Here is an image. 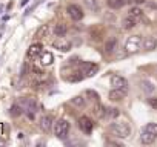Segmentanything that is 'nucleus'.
<instances>
[{"label": "nucleus", "instance_id": "28", "mask_svg": "<svg viewBox=\"0 0 157 147\" xmlns=\"http://www.w3.org/2000/svg\"><path fill=\"white\" fill-rule=\"evenodd\" d=\"M23 110H25V109H23L20 104H14V106L11 107V115H13V117H20V115L23 113Z\"/></svg>", "mask_w": 157, "mask_h": 147}, {"label": "nucleus", "instance_id": "18", "mask_svg": "<svg viewBox=\"0 0 157 147\" xmlns=\"http://www.w3.org/2000/svg\"><path fill=\"white\" fill-rule=\"evenodd\" d=\"M71 104H74L75 107H85L86 106V98L83 95H77V97L71 98Z\"/></svg>", "mask_w": 157, "mask_h": 147}, {"label": "nucleus", "instance_id": "31", "mask_svg": "<svg viewBox=\"0 0 157 147\" xmlns=\"http://www.w3.org/2000/svg\"><path fill=\"white\" fill-rule=\"evenodd\" d=\"M128 3H136V5H139V3H145L146 0H126Z\"/></svg>", "mask_w": 157, "mask_h": 147}, {"label": "nucleus", "instance_id": "29", "mask_svg": "<svg viewBox=\"0 0 157 147\" xmlns=\"http://www.w3.org/2000/svg\"><path fill=\"white\" fill-rule=\"evenodd\" d=\"M145 130H148V132H151V133L157 135V124H155V123H149V124H146V126H145Z\"/></svg>", "mask_w": 157, "mask_h": 147}, {"label": "nucleus", "instance_id": "7", "mask_svg": "<svg viewBox=\"0 0 157 147\" xmlns=\"http://www.w3.org/2000/svg\"><path fill=\"white\" fill-rule=\"evenodd\" d=\"M78 127H80V130L83 133H91L93 129H94V123L88 117H80V120H78Z\"/></svg>", "mask_w": 157, "mask_h": 147}, {"label": "nucleus", "instance_id": "17", "mask_svg": "<svg viewBox=\"0 0 157 147\" xmlns=\"http://www.w3.org/2000/svg\"><path fill=\"white\" fill-rule=\"evenodd\" d=\"M128 16H129V17H132V19H136V20L139 22V20L143 17V11H142L139 6H132V8H129Z\"/></svg>", "mask_w": 157, "mask_h": 147}, {"label": "nucleus", "instance_id": "11", "mask_svg": "<svg viewBox=\"0 0 157 147\" xmlns=\"http://www.w3.org/2000/svg\"><path fill=\"white\" fill-rule=\"evenodd\" d=\"M54 48H56V49H59V51L66 52V51H69V49H71V43H69L68 40H65L63 37H59V40H56V41H54Z\"/></svg>", "mask_w": 157, "mask_h": 147}, {"label": "nucleus", "instance_id": "4", "mask_svg": "<svg viewBox=\"0 0 157 147\" xmlns=\"http://www.w3.org/2000/svg\"><path fill=\"white\" fill-rule=\"evenodd\" d=\"M140 46H143V41H142V37L140 35H132L126 40V45H125V49L126 52L129 54H134L140 49Z\"/></svg>", "mask_w": 157, "mask_h": 147}, {"label": "nucleus", "instance_id": "13", "mask_svg": "<svg viewBox=\"0 0 157 147\" xmlns=\"http://www.w3.org/2000/svg\"><path fill=\"white\" fill-rule=\"evenodd\" d=\"M155 138H157V135H154V133H151V132H148V130H145V129H143V132H142V135H140L142 144H152V142L155 141Z\"/></svg>", "mask_w": 157, "mask_h": 147}, {"label": "nucleus", "instance_id": "16", "mask_svg": "<svg viewBox=\"0 0 157 147\" xmlns=\"http://www.w3.org/2000/svg\"><path fill=\"white\" fill-rule=\"evenodd\" d=\"M54 34H56V37H65L68 34V26L65 23H57L54 26Z\"/></svg>", "mask_w": 157, "mask_h": 147}, {"label": "nucleus", "instance_id": "26", "mask_svg": "<svg viewBox=\"0 0 157 147\" xmlns=\"http://www.w3.org/2000/svg\"><path fill=\"white\" fill-rule=\"evenodd\" d=\"M85 97H88V100H90V101H94V103L100 101V97H99V94H97L96 91H91V89L85 92Z\"/></svg>", "mask_w": 157, "mask_h": 147}, {"label": "nucleus", "instance_id": "3", "mask_svg": "<svg viewBox=\"0 0 157 147\" xmlns=\"http://www.w3.org/2000/svg\"><path fill=\"white\" fill-rule=\"evenodd\" d=\"M78 70H80L85 77H94L99 70V64L91 63V61H78Z\"/></svg>", "mask_w": 157, "mask_h": 147}, {"label": "nucleus", "instance_id": "32", "mask_svg": "<svg viewBox=\"0 0 157 147\" xmlns=\"http://www.w3.org/2000/svg\"><path fill=\"white\" fill-rule=\"evenodd\" d=\"M26 2H28V0H22V5H25Z\"/></svg>", "mask_w": 157, "mask_h": 147}, {"label": "nucleus", "instance_id": "8", "mask_svg": "<svg viewBox=\"0 0 157 147\" xmlns=\"http://www.w3.org/2000/svg\"><path fill=\"white\" fill-rule=\"evenodd\" d=\"M54 124H56V123H54V118H52L51 115H43V117L40 118V121H39V126H40V129H42L43 132H49Z\"/></svg>", "mask_w": 157, "mask_h": 147}, {"label": "nucleus", "instance_id": "10", "mask_svg": "<svg viewBox=\"0 0 157 147\" xmlns=\"http://www.w3.org/2000/svg\"><path fill=\"white\" fill-rule=\"evenodd\" d=\"M126 94H128L126 89H114V88H113V91L108 94V98H109L111 101H122V100L126 97Z\"/></svg>", "mask_w": 157, "mask_h": 147}, {"label": "nucleus", "instance_id": "27", "mask_svg": "<svg viewBox=\"0 0 157 147\" xmlns=\"http://www.w3.org/2000/svg\"><path fill=\"white\" fill-rule=\"evenodd\" d=\"M51 61H52V54L43 51V54H42V64L48 66V64H51Z\"/></svg>", "mask_w": 157, "mask_h": 147}, {"label": "nucleus", "instance_id": "9", "mask_svg": "<svg viewBox=\"0 0 157 147\" xmlns=\"http://www.w3.org/2000/svg\"><path fill=\"white\" fill-rule=\"evenodd\" d=\"M109 81H111V86H113L114 89H126V91H128V81H126L123 77H120V75H113Z\"/></svg>", "mask_w": 157, "mask_h": 147}, {"label": "nucleus", "instance_id": "30", "mask_svg": "<svg viewBox=\"0 0 157 147\" xmlns=\"http://www.w3.org/2000/svg\"><path fill=\"white\" fill-rule=\"evenodd\" d=\"M148 103H149V106H151V107L157 109V98H155V97H152V98H148Z\"/></svg>", "mask_w": 157, "mask_h": 147}, {"label": "nucleus", "instance_id": "6", "mask_svg": "<svg viewBox=\"0 0 157 147\" xmlns=\"http://www.w3.org/2000/svg\"><path fill=\"white\" fill-rule=\"evenodd\" d=\"M42 54H43V46H42L40 43H34V45H31V46L28 48L26 57H28L31 61H34V60H37L39 57H42Z\"/></svg>", "mask_w": 157, "mask_h": 147}, {"label": "nucleus", "instance_id": "19", "mask_svg": "<svg viewBox=\"0 0 157 147\" xmlns=\"http://www.w3.org/2000/svg\"><path fill=\"white\" fill-rule=\"evenodd\" d=\"M137 25V20L136 19H132V17H125L123 20H122V26H123V29H132L134 26Z\"/></svg>", "mask_w": 157, "mask_h": 147}, {"label": "nucleus", "instance_id": "14", "mask_svg": "<svg viewBox=\"0 0 157 147\" xmlns=\"http://www.w3.org/2000/svg\"><path fill=\"white\" fill-rule=\"evenodd\" d=\"M157 48V40L155 37H146L143 40V49L145 51H154Z\"/></svg>", "mask_w": 157, "mask_h": 147}, {"label": "nucleus", "instance_id": "15", "mask_svg": "<svg viewBox=\"0 0 157 147\" xmlns=\"http://www.w3.org/2000/svg\"><path fill=\"white\" fill-rule=\"evenodd\" d=\"M85 78V75L78 70V72H72L71 75H68V77H65V80L66 81H69V83H78V81H82Z\"/></svg>", "mask_w": 157, "mask_h": 147}, {"label": "nucleus", "instance_id": "2", "mask_svg": "<svg viewBox=\"0 0 157 147\" xmlns=\"http://www.w3.org/2000/svg\"><path fill=\"white\" fill-rule=\"evenodd\" d=\"M69 129H71L69 121L62 118V120L56 121V124H54V135L57 138H60V139H65L68 136V133H69Z\"/></svg>", "mask_w": 157, "mask_h": 147}, {"label": "nucleus", "instance_id": "12", "mask_svg": "<svg viewBox=\"0 0 157 147\" xmlns=\"http://www.w3.org/2000/svg\"><path fill=\"white\" fill-rule=\"evenodd\" d=\"M93 113H94V117H97V118H105V115H106V107H105L100 101H97V103L93 106Z\"/></svg>", "mask_w": 157, "mask_h": 147}, {"label": "nucleus", "instance_id": "23", "mask_svg": "<svg viewBox=\"0 0 157 147\" xmlns=\"http://www.w3.org/2000/svg\"><path fill=\"white\" fill-rule=\"evenodd\" d=\"M126 0H106V3L111 9H120L123 5H125Z\"/></svg>", "mask_w": 157, "mask_h": 147}, {"label": "nucleus", "instance_id": "1", "mask_svg": "<svg viewBox=\"0 0 157 147\" xmlns=\"http://www.w3.org/2000/svg\"><path fill=\"white\" fill-rule=\"evenodd\" d=\"M109 132L114 136H117V138H126L131 133V127L125 121H117V123H111L109 124Z\"/></svg>", "mask_w": 157, "mask_h": 147}, {"label": "nucleus", "instance_id": "22", "mask_svg": "<svg viewBox=\"0 0 157 147\" xmlns=\"http://www.w3.org/2000/svg\"><path fill=\"white\" fill-rule=\"evenodd\" d=\"M83 3H85V6H86L90 11H93V13H97V11L100 9L97 0H83Z\"/></svg>", "mask_w": 157, "mask_h": 147}, {"label": "nucleus", "instance_id": "24", "mask_svg": "<svg viewBox=\"0 0 157 147\" xmlns=\"http://www.w3.org/2000/svg\"><path fill=\"white\" fill-rule=\"evenodd\" d=\"M140 88H142V91H143L145 94H152V92H154V86H152L148 80H142V81H140Z\"/></svg>", "mask_w": 157, "mask_h": 147}, {"label": "nucleus", "instance_id": "5", "mask_svg": "<svg viewBox=\"0 0 157 147\" xmlns=\"http://www.w3.org/2000/svg\"><path fill=\"white\" fill-rule=\"evenodd\" d=\"M66 13H68V16L74 20V22H78V20H82L83 17H85V13H83V9L78 6V5H75V3H72V5H68V8H66Z\"/></svg>", "mask_w": 157, "mask_h": 147}, {"label": "nucleus", "instance_id": "21", "mask_svg": "<svg viewBox=\"0 0 157 147\" xmlns=\"http://www.w3.org/2000/svg\"><path fill=\"white\" fill-rule=\"evenodd\" d=\"M119 115H120V110L117 107H106V115H105L106 120H116Z\"/></svg>", "mask_w": 157, "mask_h": 147}, {"label": "nucleus", "instance_id": "25", "mask_svg": "<svg viewBox=\"0 0 157 147\" xmlns=\"http://www.w3.org/2000/svg\"><path fill=\"white\" fill-rule=\"evenodd\" d=\"M46 35H48V25H43V26H40L39 31L36 32L34 38H45Z\"/></svg>", "mask_w": 157, "mask_h": 147}, {"label": "nucleus", "instance_id": "20", "mask_svg": "<svg viewBox=\"0 0 157 147\" xmlns=\"http://www.w3.org/2000/svg\"><path fill=\"white\" fill-rule=\"evenodd\" d=\"M117 49V40L113 37V38H109L106 43H105V52L106 54H111V52H114Z\"/></svg>", "mask_w": 157, "mask_h": 147}]
</instances>
